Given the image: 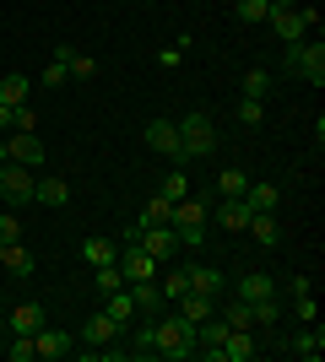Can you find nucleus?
<instances>
[{
	"label": "nucleus",
	"mask_w": 325,
	"mask_h": 362,
	"mask_svg": "<svg viewBox=\"0 0 325 362\" xmlns=\"http://www.w3.org/2000/svg\"><path fill=\"white\" fill-rule=\"evenodd\" d=\"M152 341H157V357H169V362L195 357V325H190L179 308H163V314H152Z\"/></svg>",
	"instance_id": "obj_1"
},
{
	"label": "nucleus",
	"mask_w": 325,
	"mask_h": 362,
	"mask_svg": "<svg viewBox=\"0 0 325 362\" xmlns=\"http://www.w3.org/2000/svg\"><path fill=\"white\" fill-rule=\"evenodd\" d=\"M125 243H141L152 259H179V255H185V249H179V233H173L169 222H163V227H141V222H130V227H125Z\"/></svg>",
	"instance_id": "obj_2"
},
{
	"label": "nucleus",
	"mask_w": 325,
	"mask_h": 362,
	"mask_svg": "<svg viewBox=\"0 0 325 362\" xmlns=\"http://www.w3.org/2000/svg\"><path fill=\"white\" fill-rule=\"evenodd\" d=\"M179 146H185V163H190V157H212V151H217L212 114H185V119H179Z\"/></svg>",
	"instance_id": "obj_3"
},
{
	"label": "nucleus",
	"mask_w": 325,
	"mask_h": 362,
	"mask_svg": "<svg viewBox=\"0 0 325 362\" xmlns=\"http://www.w3.org/2000/svg\"><path fill=\"white\" fill-rule=\"evenodd\" d=\"M287 76L325 87V44H287Z\"/></svg>",
	"instance_id": "obj_4"
},
{
	"label": "nucleus",
	"mask_w": 325,
	"mask_h": 362,
	"mask_svg": "<svg viewBox=\"0 0 325 362\" xmlns=\"http://www.w3.org/2000/svg\"><path fill=\"white\" fill-rule=\"evenodd\" d=\"M33 179H38V168H22V163H0V200L6 206H28L33 200Z\"/></svg>",
	"instance_id": "obj_5"
},
{
	"label": "nucleus",
	"mask_w": 325,
	"mask_h": 362,
	"mask_svg": "<svg viewBox=\"0 0 325 362\" xmlns=\"http://www.w3.org/2000/svg\"><path fill=\"white\" fill-rule=\"evenodd\" d=\"M147 146L163 151L173 168H185V146H179V124L173 119H147Z\"/></svg>",
	"instance_id": "obj_6"
},
{
	"label": "nucleus",
	"mask_w": 325,
	"mask_h": 362,
	"mask_svg": "<svg viewBox=\"0 0 325 362\" xmlns=\"http://www.w3.org/2000/svg\"><path fill=\"white\" fill-rule=\"evenodd\" d=\"M271 33H277V44H304L309 38V22H304V11L298 6H271Z\"/></svg>",
	"instance_id": "obj_7"
},
{
	"label": "nucleus",
	"mask_w": 325,
	"mask_h": 362,
	"mask_svg": "<svg viewBox=\"0 0 325 362\" xmlns=\"http://www.w3.org/2000/svg\"><path fill=\"white\" fill-rule=\"evenodd\" d=\"M6 157L22 168H44V141L38 130H6Z\"/></svg>",
	"instance_id": "obj_8"
},
{
	"label": "nucleus",
	"mask_w": 325,
	"mask_h": 362,
	"mask_svg": "<svg viewBox=\"0 0 325 362\" xmlns=\"http://www.w3.org/2000/svg\"><path fill=\"white\" fill-rule=\"evenodd\" d=\"M114 265H120V276H125V287L130 281H147V276L157 271V259L141 249V243H120V255H114Z\"/></svg>",
	"instance_id": "obj_9"
},
{
	"label": "nucleus",
	"mask_w": 325,
	"mask_h": 362,
	"mask_svg": "<svg viewBox=\"0 0 325 362\" xmlns=\"http://www.w3.org/2000/svg\"><path fill=\"white\" fill-rule=\"evenodd\" d=\"M282 351H287V357H298V362H320V351H325V330H320V319H314V325H304L293 341H282Z\"/></svg>",
	"instance_id": "obj_10"
},
{
	"label": "nucleus",
	"mask_w": 325,
	"mask_h": 362,
	"mask_svg": "<svg viewBox=\"0 0 325 362\" xmlns=\"http://www.w3.org/2000/svg\"><path fill=\"white\" fill-rule=\"evenodd\" d=\"M81 341H87V346H108V341H125V325H120L114 314H103V308H98V314L81 325Z\"/></svg>",
	"instance_id": "obj_11"
},
{
	"label": "nucleus",
	"mask_w": 325,
	"mask_h": 362,
	"mask_svg": "<svg viewBox=\"0 0 325 362\" xmlns=\"http://www.w3.org/2000/svg\"><path fill=\"white\" fill-rule=\"evenodd\" d=\"M33 346H38V357H44V362H55V357H71V351H76V335L38 325V330H33Z\"/></svg>",
	"instance_id": "obj_12"
},
{
	"label": "nucleus",
	"mask_w": 325,
	"mask_h": 362,
	"mask_svg": "<svg viewBox=\"0 0 325 362\" xmlns=\"http://www.w3.org/2000/svg\"><path fill=\"white\" fill-rule=\"evenodd\" d=\"M185 276H190V292H206V298H222V292H228V276L217 271V265H195V259H185Z\"/></svg>",
	"instance_id": "obj_13"
},
{
	"label": "nucleus",
	"mask_w": 325,
	"mask_h": 362,
	"mask_svg": "<svg viewBox=\"0 0 325 362\" xmlns=\"http://www.w3.org/2000/svg\"><path fill=\"white\" fill-rule=\"evenodd\" d=\"M249 216H255V211H249V200H244V195H222V206L212 211V222H217V227H228V233H244Z\"/></svg>",
	"instance_id": "obj_14"
},
{
	"label": "nucleus",
	"mask_w": 325,
	"mask_h": 362,
	"mask_svg": "<svg viewBox=\"0 0 325 362\" xmlns=\"http://www.w3.org/2000/svg\"><path fill=\"white\" fill-rule=\"evenodd\" d=\"M206 222H212V206H206V200H195V195L173 200V211H169V227H206Z\"/></svg>",
	"instance_id": "obj_15"
},
{
	"label": "nucleus",
	"mask_w": 325,
	"mask_h": 362,
	"mask_svg": "<svg viewBox=\"0 0 325 362\" xmlns=\"http://www.w3.org/2000/svg\"><path fill=\"white\" fill-rule=\"evenodd\" d=\"M33 200H38V206H55V211H60V206H71V184H65V179H55V173H38V179H33Z\"/></svg>",
	"instance_id": "obj_16"
},
{
	"label": "nucleus",
	"mask_w": 325,
	"mask_h": 362,
	"mask_svg": "<svg viewBox=\"0 0 325 362\" xmlns=\"http://www.w3.org/2000/svg\"><path fill=\"white\" fill-rule=\"evenodd\" d=\"M71 49H76V44H55L44 76H38V87H71Z\"/></svg>",
	"instance_id": "obj_17"
},
{
	"label": "nucleus",
	"mask_w": 325,
	"mask_h": 362,
	"mask_svg": "<svg viewBox=\"0 0 325 362\" xmlns=\"http://www.w3.org/2000/svg\"><path fill=\"white\" fill-rule=\"evenodd\" d=\"M130 303H136V314H163L169 303H163V287H157L152 276L147 281H130Z\"/></svg>",
	"instance_id": "obj_18"
},
{
	"label": "nucleus",
	"mask_w": 325,
	"mask_h": 362,
	"mask_svg": "<svg viewBox=\"0 0 325 362\" xmlns=\"http://www.w3.org/2000/svg\"><path fill=\"white\" fill-rule=\"evenodd\" d=\"M244 233H249L255 243H261V249H277V243H282V222H277L271 211H255V216H249V227H244Z\"/></svg>",
	"instance_id": "obj_19"
},
{
	"label": "nucleus",
	"mask_w": 325,
	"mask_h": 362,
	"mask_svg": "<svg viewBox=\"0 0 325 362\" xmlns=\"http://www.w3.org/2000/svg\"><path fill=\"white\" fill-rule=\"evenodd\" d=\"M239 298L244 303H266V298H277V281H271L266 271H244L239 276Z\"/></svg>",
	"instance_id": "obj_20"
},
{
	"label": "nucleus",
	"mask_w": 325,
	"mask_h": 362,
	"mask_svg": "<svg viewBox=\"0 0 325 362\" xmlns=\"http://www.w3.org/2000/svg\"><path fill=\"white\" fill-rule=\"evenodd\" d=\"M0 265H6L11 276H33L38 271V259H33L28 243H0Z\"/></svg>",
	"instance_id": "obj_21"
},
{
	"label": "nucleus",
	"mask_w": 325,
	"mask_h": 362,
	"mask_svg": "<svg viewBox=\"0 0 325 362\" xmlns=\"http://www.w3.org/2000/svg\"><path fill=\"white\" fill-rule=\"evenodd\" d=\"M33 87H38V81H33V76H6V81H0V103H6V108H16V103H28V98H33Z\"/></svg>",
	"instance_id": "obj_22"
},
{
	"label": "nucleus",
	"mask_w": 325,
	"mask_h": 362,
	"mask_svg": "<svg viewBox=\"0 0 325 362\" xmlns=\"http://www.w3.org/2000/svg\"><path fill=\"white\" fill-rule=\"evenodd\" d=\"M103 303V314H114L125 325V330H130V325H136V303H130V287H120V292H108V298H98Z\"/></svg>",
	"instance_id": "obj_23"
},
{
	"label": "nucleus",
	"mask_w": 325,
	"mask_h": 362,
	"mask_svg": "<svg viewBox=\"0 0 325 362\" xmlns=\"http://www.w3.org/2000/svg\"><path fill=\"white\" fill-rule=\"evenodd\" d=\"M114 255H120V243L98 238V233H93V238H81V259H87L93 271H98V265H114Z\"/></svg>",
	"instance_id": "obj_24"
},
{
	"label": "nucleus",
	"mask_w": 325,
	"mask_h": 362,
	"mask_svg": "<svg viewBox=\"0 0 325 362\" xmlns=\"http://www.w3.org/2000/svg\"><path fill=\"white\" fill-rule=\"evenodd\" d=\"M179 314H185L190 325H201V319L217 314V298H206V292H185V298H179Z\"/></svg>",
	"instance_id": "obj_25"
},
{
	"label": "nucleus",
	"mask_w": 325,
	"mask_h": 362,
	"mask_svg": "<svg viewBox=\"0 0 325 362\" xmlns=\"http://www.w3.org/2000/svg\"><path fill=\"white\" fill-rule=\"evenodd\" d=\"M244 200H249V211H277V184H266V179H249V189H244Z\"/></svg>",
	"instance_id": "obj_26"
},
{
	"label": "nucleus",
	"mask_w": 325,
	"mask_h": 362,
	"mask_svg": "<svg viewBox=\"0 0 325 362\" xmlns=\"http://www.w3.org/2000/svg\"><path fill=\"white\" fill-rule=\"evenodd\" d=\"M38 325H44V303H16L11 308V330L16 335H33Z\"/></svg>",
	"instance_id": "obj_27"
},
{
	"label": "nucleus",
	"mask_w": 325,
	"mask_h": 362,
	"mask_svg": "<svg viewBox=\"0 0 325 362\" xmlns=\"http://www.w3.org/2000/svg\"><path fill=\"white\" fill-rule=\"evenodd\" d=\"M217 308H222V325H228V330H255V314H249L244 298H233V303L217 298Z\"/></svg>",
	"instance_id": "obj_28"
},
{
	"label": "nucleus",
	"mask_w": 325,
	"mask_h": 362,
	"mask_svg": "<svg viewBox=\"0 0 325 362\" xmlns=\"http://www.w3.org/2000/svg\"><path fill=\"white\" fill-rule=\"evenodd\" d=\"M130 357H157V341H152V314L141 319V325H130Z\"/></svg>",
	"instance_id": "obj_29"
},
{
	"label": "nucleus",
	"mask_w": 325,
	"mask_h": 362,
	"mask_svg": "<svg viewBox=\"0 0 325 362\" xmlns=\"http://www.w3.org/2000/svg\"><path fill=\"white\" fill-rule=\"evenodd\" d=\"M233 16H239L244 28H261L266 16H271V0H233Z\"/></svg>",
	"instance_id": "obj_30"
},
{
	"label": "nucleus",
	"mask_w": 325,
	"mask_h": 362,
	"mask_svg": "<svg viewBox=\"0 0 325 362\" xmlns=\"http://www.w3.org/2000/svg\"><path fill=\"white\" fill-rule=\"evenodd\" d=\"M239 92H244V98H261V103H266V92H271V71H266V65H255V71H244V81H239Z\"/></svg>",
	"instance_id": "obj_31"
},
{
	"label": "nucleus",
	"mask_w": 325,
	"mask_h": 362,
	"mask_svg": "<svg viewBox=\"0 0 325 362\" xmlns=\"http://www.w3.org/2000/svg\"><path fill=\"white\" fill-rule=\"evenodd\" d=\"M244 189H249L244 168H222V173H217V200H222V195H244Z\"/></svg>",
	"instance_id": "obj_32"
},
{
	"label": "nucleus",
	"mask_w": 325,
	"mask_h": 362,
	"mask_svg": "<svg viewBox=\"0 0 325 362\" xmlns=\"http://www.w3.org/2000/svg\"><path fill=\"white\" fill-rule=\"evenodd\" d=\"M157 287H163V303H179L190 292V276H185V259H179V271H169L163 276V281H157Z\"/></svg>",
	"instance_id": "obj_33"
},
{
	"label": "nucleus",
	"mask_w": 325,
	"mask_h": 362,
	"mask_svg": "<svg viewBox=\"0 0 325 362\" xmlns=\"http://www.w3.org/2000/svg\"><path fill=\"white\" fill-rule=\"evenodd\" d=\"M169 211H173V200L152 195L147 206H141V216H136V222H141V227H163V222H169Z\"/></svg>",
	"instance_id": "obj_34"
},
{
	"label": "nucleus",
	"mask_w": 325,
	"mask_h": 362,
	"mask_svg": "<svg viewBox=\"0 0 325 362\" xmlns=\"http://www.w3.org/2000/svg\"><path fill=\"white\" fill-rule=\"evenodd\" d=\"M249 314H255V325H261V330H277V319H282V303H277V298H266V303H249Z\"/></svg>",
	"instance_id": "obj_35"
},
{
	"label": "nucleus",
	"mask_w": 325,
	"mask_h": 362,
	"mask_svg": "<svg viewBox=\"0 0 325 362\" xmlns=\"http://www.w3.org/2000/svg\"><path fill=\"white\" fill-rule=\"evenodd\" d=\"M33 357H38L33 335H16V330H11V346H6V362H33Z\"/></svg>",
	"instance_id": "obj_36"
},
{
	"label": "nucleus",
	"mask_w": 325,
	"mask_h": 362,
	"mask_svg": "<svg viewBox=\"0 0 325 362\" xmlns=\"http://www.w3.org/2000/svg\"><path fill=\"white\" fill-rule=\"evenodd\" d=\"M93 76H98V60L81 54V49H71V81H93Z\"/></svg>",
	"instance_id": "obj_37"
},
{
	"label": "nucleus",
	"mask_w": 325,
	"mask_h": 362,
	"mask_svg": "<svg viewBox=\"0 0 325 362\" xmlns=\"http://www.w3.org/2000/svg\"><path fill=\"white\" fill-rule=\"evenodd\" d=\"M120 287H125L120 265H98V298H108V292H120Z\"/></svg>",
	"instance_id": "obj_38"
},
{
	"label": "nucleus",
	"mask_w": 325,
	"mask_h": 362,
	"mask_svg": "<svg viewBox=\"0 0 325 362\" xmlns=\"http://www.w3.org/2000/svg\"><path fill=\"white\" fill-rule=\"evenodd\" d=\"M157 195H163V200H185L190 179H185V173H163V189H157Z\"/></svg>",
	"instance_id": "obj_39"
},
{
	"label": "nucleus",
	"mask_w": 325,
	"mask_h": 362,
	"mask_svg": "<svg viewBox=\"0 0 325 362\" xmlns=\"http://www.w3.org/2000/svg\"><path fill=\"white\" fill-rule=\"evenodd\" d=\"M239 124H266V103L261 98H239Z\"/></svg>",
	"instance_id": "obj_40"
},
{
	"label": "nucleus",
	"mask_w": 325,
	"mask_h": 362,
	"mask_svg": "<svg viewBox=\"0 0 325 362\" xmlns=\"http://www.w3.org/2000/svg\"><path fill=\"white\" fill-rule=\"evenodd\" d=\"M11 130H38V108H33V103H16L11 108Z\"/></svg>",
	"instance_id": "obj_41"
},
{
	"label": "nucleus",
	"mask_w": 325,
	"mask_h": 362,
	"mask_svg": "<svg viewBox=\"0 0 325 362\" xmlns=\"http://www.w3.org/2000/svg\"><path fill=\"white\" fill-rule=\"evenodd\" d=\"M314 314H320L314 292H309V298H293V319H298V325H314Z\"/></svg>",
	"instance_id": "obj_42"
},
{
	"label": "nucleus",
	"mask_w": 325,
	"mask_h": 362,
	"mask_svg": "<svg viewBox=\"0 0 325 362\" xmlns=\"http://www.w3.org/2000/svg\"><path fill=\"white\" fill-rule=\"evenodd\" d=\"M157 65H163V71H179V65H185V49H179V44L157 49Z\"/></svg>",
	"instance_id": "obj_43"
},
{
	"label": "nucleus",
	"mask_w": 325,
	"mask_h": 362,
	"mask_svg": "<svg viewBox=\"0 0 325 362\" xmlns=\"http://www.w3.org/2000/svg\"><path fill=\"white\" fill-rule=\"evenodd\" d=\"M179 233V249H201L206 243V227H173Z\"/></svg>",
	"instance_id": "obj_44"
},
{
	"label": "nucleus",
	"mask_w": 325,
	"mask_h": 362,
	"mask_svg": "<svg viewBox=\"0 0 325 362\" xmlns=\"http://www.w3.org/2000/svg\"><path fill=\"white\" fill-rule=\"evenodd\" d=\"M0 243H22V222H16L11 211L0 216Z\"/></svg>",
	"instance_id": "obj_45"
},
{
	"label": "nucleus",
	"mask_w": 325,
	"mask_h": 362,
	"mask_svg": "<svg viewBox=\"0 0 325 362\" xmlns=\"http://www.w3.org/2000/svg\"><path fill=\"white\" fill-rule=\"evenodd\" d=\"M309 292H314L309 276H287V298H309Z\"/></svg>",
	"instance_id": "obj_46"
},
{
	"label": "nucleus",
	"mask_w": 325,
	"mask_h": 362,
	"mask_svg": "<svg viewBox=\"0 0 325 362\" xmlns=\"http://www.w3.org/2000/svg\"><path fill=\"white\" fill-rule=\"evenodd\" d=\"M6 130H11V108L0 103V136H6Z\"/></svg>",
	"instance_id": "obj_47"
},
{
	"label": "nucleus",
	"mask_w": 325,
	"mask_h": 362,
	"mask_svg": "<svg viewBox=\"0 0 325 362\" xmlns=\"http://www.w3.org/2000/svg\"><path fill=\"white\" fill-rule=\"evenodd\" d=\"M0 163H6V136H0Z\"/></svg>",
	"instance_id": "obj_48"
},
{
	"label": "nucleus",
	"mask_w": 325,
	"mask_h": 362,
	"mask_svg": "<svg viewBox=\"0 0 325 362\" xmlns=\"http://www.w3.org/2000/svg\"><path fill=\"white\" fill-rule=\"evenodd\" d=\"M271 6H293V0H271Z\"/></svg>",
	"instance_id": "obj_49"
}]
</instances>
